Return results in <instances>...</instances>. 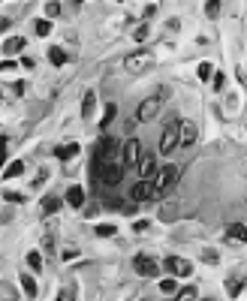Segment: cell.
<instances>
[{
  "instance_id": "obj_1",
  "label": "cell",
  "mask_w": 247,
  "mask_h": 301,
  "mask_svg": "<svg viewBox=\"0 0 247 301\" xmlns=\"http://www.w3.org/2000/svg\"><path fill=\"white\" fill-rule=\"evenodd\" d=\"M178 145H181V121H178V118H169L166 127H163V136H160V151H163V154H172Z\"/></svg>"
},
{
  "instance_id": "obj_2",
  "label": "cell",
  "mask_w": 247,
  "mask_h": 301,
  "mask_svg": "<svg viewBox=\"0 0 247 301\" xmlns=\"http://www.w3.org/2000/svg\"><path fill=\"white\" fill-rule=\"evenodd\" d=\"M178 184V166H163L160 172H157V199H163L166 193H172V187Z\"/></svg>"
},
{
  "instance_id": "obj_3",
  "label": "cell",
  "mask_w": 247,
  "mask_h": 301,
  "mask_svg": "<svg viewBox=\"0 0 247 301\" xmlns=\"http://www.w3.org/2000/svg\"><path fill=\"white\" fill-rule=\"evenodd\" d=\"M124 63H127L130 72H148V69L154 66V54H151L148 48H142V51H133Z\"/></svg>"
},
{
  "instance_id": "obj_4",
  "label": "cell",
  "mask_w": 247,
  "mask_h": 301,
  "mask_svg": "<svg viewBox=\"0 0 247 301\" xmlns=\"http://www.w3.org/2000/svg\"><path fill=\"white\" fill-rule=\"evenodd\" d=\"M121 178H124V163L109 160V163L103 166V172H100V178H97V181H103L106 187H118V184H121Z\"/></svg>"
},
{
  "instance_id": "obj_5",
  "label": "cell",
  "mask_w": 247,
  "mask_h": 301,
  "mask_svg": "<svg viewBox=\"0 0 247 301\" xmlns=\"http://www.w3.org/2000/svg\"><path fill=\"white\" fill-rule=\"evenodd\" d=\"M160 109H163V96H148V99L139 103L136 118H139V121H154V118L160 115Z\"/></svg>"
},
{
  "instance_id": "obj_6",
  "label": "cell",
  "mask_w": 247,
  "mask_h": 301,
  "mask_svg": "<svg viewBox=\"0 0 247 301\" xmlns=\"http://www.w3.org/2000/svg\"><path fill=\"white\" fill-rule=\"evenodd\" d=\"M133 268H136L139 277H160V265H157V259H151V256H136V259H133Z\"/></svg>"
},
{
  "instance_id": "obj_7",
  "label": "cell",
  "mask_w": 247,
  "mask_h": 301,
  "mask_svg": "<svg viewBox=\"0 0 247 301\" xmlns=\"http://www.w3.org/2000/svg\"><path fill=\"white\" fill-rule=\"evenodd\" d=\"M130 199H136V202H148V199H157V187H154L148 178H142V181H136V187L130 190Z\"/></svg>"
},
{
  "instance_id": "obj_8",
  "label": "cell",
  "mask_w": 247,
  "mask_h": 301,
  "mask_svg": "<svg viewBox=\"0 0 247 301\" xmlns=\"http://www.w3.org/2000/svg\"><path fill=\"white\" fill-rule=\"evenodd\" d=\"M142 142L139 139H130L127 142V148H124V166H139V160H142Z\"/></svg>"
},
{
  "instance_id": "obj_9",
  "label": "cell",
  "mask_w": 247,
  "mask_h": 301,
  "mask_svg": "<svg viewBox=\"0 0 247 301\" xmlns=\"http://www.w3.org/2000/svg\"><path fill=\"white\" fill-rule=\"evenodd\" d=\"M136 169H139V178H148V181L160 172V169H157V157H154V154H142V160H139V166H136Z\"/></svg>"
},
{
  "instance_id": "obj_10",
  "label": "cell",
  "mask_w": 247,
  "mask_h": 301,
  "mask_svg": "<svg viewBox=\"0 0 247 301\" xmlns=\"http://www.w3.org/2000/svg\"><path fill=\"white\" fill-rule=\"evenodd\" d=\"M166 265H169V271L178 274V277H190V274H193V265H190L187 259H181V256H169Z\"/></svg>"
},
{
  "instance_id": "obj_11",
  "label": "cell",
  "mask_w": 247,
  "mask_h": 301,
  "mask_svg": "<svg viewBox=\"0 0 247 301\" xmlns=\"http://www.w3.org/2000/svg\"><path fill=\"white\" fill-rule=\"evenodd\" d=\"M229 244H247V226L244 223H232L226 226V235H223Z\"/></svg>"
},
{
  "instance_id": "obj_12",
  "label": "cell",
  "mask_w": 247,
  "mask_h": 301,
  "mask_svg": "<svg viewBox=\"0 0 247 301\" xmlns=\"http://www.w3.org/2000/svg\"><path fill=\"white\" fill-rule=\"evenodd\" d=\"M196 136H199V127H196L193 121H181V145H184V148L196 145Z\"/></svg>"
},
{
  "instance_id": "obj_13",
  "label": "cell",
  "mask_w": 247,
  "mask_h": 301,
  "mask_svg": "<svg viewBox=\"0 0 247 301\" xmlns=\"http://www.w3.org/2000/svg\"><path fill=\"white\" fill-rule=\"evenodd\" d=\"M24 36H9L6 42H3V57H12V54H18L21 48H24Z\"/></svg>"
},
{
  "instance_id": "obj_14",
  "label": "cell",
  "mask_w": 247,
  "mask_h": 301,
  "mask_svg": "<svg viewBox=\"0 0 247 301\" xmlns=\"http://www.w3.org/2000/svg\"><path fill=\"white\" fill-rule=\"evenodd\" d=\"M75 154H78V145H75V142H66V145H57V148H54V157H57V160H72Z\"/></svg>"
},
{
  "instance_id": "obj_15",
  "label": "cell",
  "mask_w": 247,
  "mask_h": 301,
  "mask_svg": "<svg viewBox=\"0 0 247 301\" xmlns=\"http://www.w3.org/2000/svg\"><path fill=\"white\" fill-rule=\"evenodd\" d=\"M39 211H42L45 217H51V214H57V211H60V199H57V196H45V199L39 202Z\"/></svg>"
},
{
  "instance_id": "obj_16",
  "label": "cell",
  "mask_w": 247,
  "mask_h": 301,
  "mask_svg": "<svg viewBox=\"0 0 247 301\" xmlns=\"http://www.w3.org/2000/svg\"><path fill=\"white\" fill-rule=\"evenodd\" d=\"M18 283H21V289H24V295H27V298H36V295H39V286H36V280H33L30 274H21V280H18Z\"/></svg>"
},
{
  "instance_id": "obj_17",
  "label": "cell",
  "mask_w": 247,
  "mask_h": 301,
  "mask_svg": "<svg viewBox=\"0 0 247 301\" xmlns=\"http://www.w3.org/2000/svg\"><path fill=\"white\" fill-rule=\"evenodd\" d=\"M66 202H69L72 208H81V205H85V190H81V187H69V190H66Z\"/></svg>"
},
{
  "instance_id": "obj_18",
  "label": "cell",
  "mask_w": 247,
  "mask_h": 301,
  "mask_svg": "<svg viewBox=\"0 0 247 301\" xmlns=\"http://www.w3.org/2000/svg\"><path fill=\"white\" fill-rule=\"evenodd\" d=\"M157 217H160L163 223H172V220L178 217V205H175V202H166V205L157 211Z\"/></svg>"
},
{
  "instance_id": "obj_19",
  "label": "cell",
  "mask_w": 247,
  "mask_h": 301,
  "mask_svg": "<svg viewBox=\"0 0 247 301\" xmlns=\"http://www.w3.org/2000/svg\"><path fill=\"white\" fill-rule=\"evenodd\" d=\"M241 286H244V280L226 277V295H229V298H238V295H241Z\"/></svg>"
},
{
  "instance_id": "obj_20",
  "label": "cell",
  "mask_w": 247,
  "mask_h": 301,
  "mask_svg": "<svg viewBox=\"0 0 247 301\" xmlns=\"http://www.w3.org/2000/svg\"><path fill=\"white\" fill-rule=\"evenodd\" d=\"M48 60H51L54 66H63V63H66V51L54 45V48H48Z\"/></svg>"
},
{
  "instance_id": "obj_21",
  "label": "cell",
  "mask_w": 247,
  "mask_h": 301,
  "mask_svg": "<svg viewBox=\"0 0 247 301\" xmlns=\"http://www.w3.org/2000/svg\"><path fill=\"white\" fill-rule=\"evenodd\" d=\"M94 106H97V96H94V90H91V93H85V99H81V115L91 118V115H94Z\"/></svg>"
},
{
  "instance_id": "obj_22",
  "label": "cell",
  "mask_w": 247,
  "mask_h": 301,
  "mask_svg": "<svg viewBox=\"0 0 247 301\" xmlns=\"http://www.w3.org/2000/svg\"><path fill=\"white\" fill-rule=\"evenodd\" d=\"M21 172H24V163H21V160H12V163L3 169V178L9 181V178H15V175H21Z\"/></svg>"
},
{
  "instance_id": "obj_23",
  "label": "cell",
  "mask_w": 247,
  "mask_h": 301,
  "mask_svg": "<svg viewBox=\"0 0 247 301\" xmlns=\"http://www.w3.org/2000/svg\"><path fill=\"white\" fill-rule=\"evenodd\" d=\"M27 265H30V271H39V268H42V253H39V250H30V253H27Z\"/></svg>"
},
{
  "instance_id": "obj_24",
  "label": "cell",
  "mask_w": 247,
  "mask_h": 301,
  "mask_svg": "<svg viewBox=\"0 0 247 301\" xmlns=\"http://www.w3.org/2000/svg\"><path fill=\"white\" fill-rule=\"evenodd\" d=\"M115 115H118V106H115V103H109V106H106V115H103V121H100V127L106 130V127L112 124V118H115Z\"/></svg>"
},
{
  "instance_id": "obj_25",
  "label": "cell",
  "mask_w": 247,
  "mask_h": 301,
  "mask_svg": "<svg viewBox=\"0 0 247 301\" xmlns=\"http://www.w3.org/2000/svg\"><path fill=\"white\" fill-rule=\"evenodd\" d=\"M51 33V21L48 18H39L36 21V36H48Z\"/></svg>"
},
{
  "instance_id": "obj_26",
  "label": "cell",
  "mask_w": 247,
  "mask_h": 301,
  "mask_svg": "<svg viewBox=\"0 0 247 301\" xmlns=\"http://www.w3.org/2000/svg\"><path fill=\"white\" fill-rule=\"evenodd\" d=\"M211 72H214L211 60H202V63H199V78H202V81H208V78H211Z\"/></svg>"
},
{
  "instance_id": "obj_27",
  "label": "cell",
  "mask_w": 247,
  "mask_h": 301,
  "mask_svg": "<svg viewBox=\"0 0 247 301\" xmlns=\"http://www.w3.org/2000/svg\"><path fill=\"white\" fill-rule=\"evenodd\" d=\"M205 15H208V18H217V15H220V0H208V3H205Z\"/></svg>"
},
{
  "instance_id": "obj_28",
  "label": "cell",
  "mask_w": 247,
  "mask_h": 301,
  "mask_svg": "<svg viewBox=\"0 0 247 301\" xmlns=\"http://www.w3.org/2000/svg\"><path fill=\"white\" fill-rule=\"evenodd\" d=\"M178 301H196V286H184V289H178Z\"/></svg>"
},
{
  "instance_id": "obj_29",
  "label": "cell",
  "mask_w": 247,
  "mask_h": 301,
  "mask_svg": "<svg viewBox=\"0 0 247 301\" xmlns=\"http://www.w3.org/2000/svg\"><path fill=\"white\" fill-rule=\"evenodd\" d=\"M97 235H100V238H112V235H118V229L109 226V223H103V226H97Z\"/></svg>"
},
{
  "instance_id": "obj_30",
  "label": "cell",
  "mask_w": 247,
  "mask_h": 301,
  "mask_svg": "<svg viewBox=\"0 0 247 301\" xmlns=\"http://www.w3.org/2000/svg\"><path fill=\"white\" fill-rule=\"evenodd\" d=\"M202 262H208V265H217V262H220L217 250H205V253H202Z\"/></svg>"
},
{
  "instance_id": "obj_31",
  "label": "cell",
  "mask_w": 247,
  "mask_h": 301,
  "mask_svg": "<svg viewBox=\"0 0 247 301\" xmlns=\"http://www.w3.org/2000/svg\"><path fill=\"white\" fill-rule=\"evenodd\" d=\"M160 289H163V292H175V289H178V283H175V277H163V283H160Z\"/></svg>"
},
{
  "instance_id": "obj_32",
  "label": "cell",
  "mask_w": 247,
  "mask_h": 301,
  "mask_svg": "<svg viewBox=\"0 0 247 301\" xmlns=\"http://www.w3.org/2000/svg\"><path fill=\"white\" fill-rule=\"evenodd\" d=\"M57 301H75V286H66V289H60Z\"/></svg>"
},
{
  "instance_id": "obj_33",
  "label": "cell",
  "mask_w": 247,
  "mask_h": 301,
  "mask_svg": "<svg viewBox=\"0 0 247 301\" xmlns=\"http://www.w3.org/2000/svg\"><path fill=\"white\" fill-rule=\"evenodd\" d=\"M133 39H136V42H142V39H148V24H142V27H136V30H133Z\"/></svg>"
},
{
  "instance_id": "obj_34",
  "label": "cell",
  "mask_w": 247,
  "mask_h": 301,
  "mask_svg": "<svg viewBox=\"0 0 247 301\" xmlns=\"http://www.w3.org/2000/svg\"><path fill=\"white\" fill-rule=\"evenodd\" d=\"M3 199H6V202H18V205L24 202V196H21V193H12V190H6V193H3Z\"/></svg>"
},
{
  "instance_id": "obj_35",
  "label": "cell",
  "mask_w": 247,
  "mask_h": 301,
  "mask_svg": "<svg viewBox=\"0 0 247 301\" xmlns=\"http://www.w3.org/2000/svg\"><path fill=\"white\" fill-rule=\"evenodd\" d=\"M45 15H48V18L60 15V3H48V6H45Z\"/></svg>"
},
{
  "instance_id": "obj_36",
  "label": "cell",
  "mask_w": 247,
  "mask_h": 301,
  "mask_svg": "<svg viewBox=\"0 0 247 301\" xmlns=\"http://www.w3.org/2000/svg\"><path fill=\"white\" fill-rule=\"evenodd\" d=\"M3 301H15V292H12L9 283H3Z\"/></svg>"
},
{
  "instance_id": "obj_37",
  "label": "cell",
  "mask_w": 247,
  "mask_h": 301,
  "mask_svg": "<svg viewBox=\"0 0 247 301\" xmlns=\"http://www.w3.org/2000/svg\"><path fill=\"white\" fill-rule=\"evenodd\" d=\"M9 90H12V93H18V96H21V93H24V81H15V84H9Z\"/></svg>"
},
{
  "instance_id": "obj_38",
  "label": "cell",
  "mask_w": 247,
  "mask_h": 301,
  "mask_svg": "<svg viewBox=\"0 0 247 301\" xmlns=\"http://www.w3.org/2000/svg\"><path fill=\"white\" fill-rule=\"evenodd\" d=\"M133 229H136V232H145V229H148V220H136Z\"/></svg>"
},
{
  "instance_id": "obj_39",
  "label": "cell",
  "mask_w": 247,
  "mask_h": 301,
  "mask_svg": "<svg viewBox=\"0 0 247 301\" xmlns=\"http://www.w3.org/2000/svg\"><path fill=\"white\" fill-rule=\"evenodd\" d=\"M75 253H78V250H75V247H66V250H63V259H72V256H75Z\"/></svg>"
},
{
  "instance_id": "obj_40",
  "label": "cell",
  "mask_w": 247,
  "mask_h": 301,
  "mask_svg": "<svg viewBox=\"0 0 247 301\" xmlns=\"http://www.w3.org/2000/svg\"><path fill=\"white\" fill-rule=\"evenodd\" d=\"M75 3H81V0H75Z\"/></svg>"
}]
</instances>
